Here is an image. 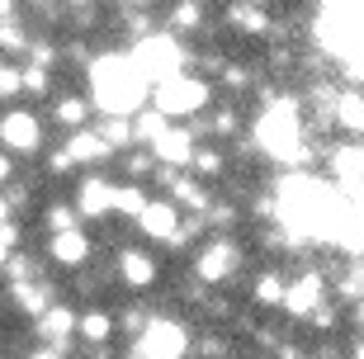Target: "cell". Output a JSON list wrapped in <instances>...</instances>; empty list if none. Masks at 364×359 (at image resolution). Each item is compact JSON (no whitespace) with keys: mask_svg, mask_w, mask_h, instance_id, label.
Listing matches in <instances>:
<instances>
[{"mask_svg":"<svg viewBox=\"0 0 364 359\" xmlns=\"http://www.w3.org/2000/svg\"><path fill=\"white\" fill-rule=\"evenodd\" d=\"M308 321H312V326H322V331H336V326H341V317H336V307H331V303H322Z\"/></svg>","mask_w":364,"mask_h":359,"instance_id":"36","label":"cell"},{"mask_svg":"<svg viewBox=\"0 0 364 359\" xmlns=\"http://www.w3.org/2000/svg\"><path fill=\"white\" fill-rule=\"evenodd\" d=\"M90 95H57L53 100V123L57 128H67V133H76V128H90Z\"/></svg>","mask_w":364,"mask_h":359,"instance_id":"19","label":"cell"},{"mask_svg":"<svg viewBox=\"0 0 364 359\" xmlns=\"http://www.w3.org/2000/svg\"><path fill=\"white\" fill-rule=\"evenodd\" d=\"M303 359H326V355H303Z\"/></svg>","mask_w":364,"mask_h":359,"instance_id":"46","label":"cell"},{"mask_svg":"<svg viewBox=\"0 0 364 359\" xmlns=\"http://www.w3.org/2000/svg\"><path fill=\"white\" fill-rule=\"evenodd\" d=\"M48 171H53V175H71V171H76V161H71L67 146H57L53 156H48Z\"/></svg>","mask_w":364,"mask_h":359,"instance_id":"37","label":"cell"},{"mask_svg":"<svg viewBox=\"0 0 364 359\" xmlns=\"http://www.w3.org/2000/svg\"><path fill=\"white\" fill-rule=\"evenodd\" d=\"M24 5H28V10H43V14H48V19H53V14H57V0H24Z\"/></svg>","mask_w":364,"mask_h":359,"instance_id":"40","label":"cell"},{"mask_svg":"<svg viewBox=\"0 0 364 359\" xmlns=\"http://www.w3.org/2000/svg\"><path fill=\"white\" fill-rule=\"evenodd\" d=\"M350 359H364V336H355V341H350Z\"/></svg>","mask_w":364,"mask_h":359,"instance_id":"44","label":"cell"},{"mask_svg":"<svg viewBox=\"0 0 364 359\" xmlns=\"http://www.w3.org/2000/svg\"><path fill=\"white\" fill-rule=\"evenodd\" d=\"M180 223H185L180 218V203H171V199H147V208L137 213V232L147 241H166V246L176 241Z\"/></svg>","mask_w":364,"mask_h":359,"instance_id":"12","label":"cell"},{"mask_svg":"<svg viewBox=\"0 0 364 359\" xmlns=\"http://www.w3.org/2000/svg\"><path fill=\"white\" fill-rule=\"evenodd\" d=\"M95 128H100V137H105L114 151H119V146H137V142H133V119H114V114H100V123H95Z\"/></svg>","mask_w":364,"mask_h":359,"instance_id":"27","label":"cell"},{"mask_svg":"<svg viewBox=\"0 0 364 359\" xmlns=\"http://www.w3.org/2000/svg\"><path fill=\"white\" fill-rule=\"evenodd\" d=\"M33 48V33H28L19 19H0V53L5 57H28Z\"/></svg>","mask_w":364,"mask_h":359,"instance_id":"25","label":"cell"},{"mask_svg":"<svg viewBox=\"0 0 364 359\" xmlns=\"http://www.w3.org/2000/svg\"><path fill=\"white\" fill-rule=\"evenodd\" d=\"M228 24L242 33V38H260V43H270L279 38V24H274V10L270 5H251V0H228Z\"/></svg>","mask_w":364,"mask_h":359,"instance_id":"10","label":"cell"},{"mask_svg":"<svg viewBox=\"0 0 364 359\" xmlns=\"http://www.w3.org/2000/svg\"><path fill=\"white\" fill-rule=\"evenodd\" d=\"M128 57H133V67L142 71L147 85H161V80L189 71V48H185V38L171 33V28H156V33H147V38H137L133 48H128Z\"/></svg>","mask_w":364,"mask_h":359,"instance_id":"3","label":"cell"},{"mask_svg":"<svg viewBox=\"0 0 364 359\" xmlns=\"http://www.w3.org/2000/svg\"><path fill=\"white\" fill-rule=\"evenodd\" d=\"M322 303H326V274L322 269H303V274H294L289 289H284V312H289V317L308 321Z\"/></svg>","mask_w":364,"mask_h":359,"instance_id":"8","label":"cell"},{"mask_svg":"<svg viewBox=\"0 0 364 359\" xmlns=\"http://www.w3.org/2000/svg\"><path fill=\"white\" fill-rule=\"evenodd\" d=\"M114 321H119V331L128 336V341H137L142 326L151 321V312H147V307H123V312H114Z\"/></svg>","mask_w":364,"mask_h":359,"instance_id":"34","label":"cell"},{"mask_svg":"<svg viewBox=\"0 0 364 359\" xmlns=\"http://www.w3.org/2000/svg\"><path fill=\"white\" fill-rule=\"evenodd\" d=\"M10 303L19 307L24 317L38 321L43 312L57 303V293H53V284H43V279H24V284H10Z\"/></svg>","mask_w":364,"mask_h":359,"instance_id":"18","label":"cell"},{"mask_svg":"<svg viewBox=\"0 0 364 359\" xmlns=\"http://www.w3.org/2000/svg\"><path fill=\"white\" fill-rule=\"evenodd\" d=\"M90 237H85V227H71V232H53L48 237V260H53L57 269H85L90 265Z\"/></svg>","mask_w":364,"mask_h":359,"instance_id":"11","label":"cell"},{"mask_svg":"<svg viewBox=\"0 0 364 359\" xmlns=\"http://www.w3.org/2000/svg\"><path fill=\"white\" fill-rule=\"evenodd\" d=\"M185 355H194V336H189L185 321L151 317L147 326H142V336L128 345L123 359H185Z\"/></svg>","mask_w":364,"mask_h":359,"instance_id":"5","label":"cell"},{"mask_svg":"<svg viewBox=\"0 0 364 359\" xmlns=\"http://www.w3.org/2000/svg\"><path fill=\"white\" fill-rule=\"evenodd\" d=\"M166 128H171V119H166L161 109L147 105V109H137V114H133V142H142V146H151Z\"/></svg>","mask_w":364,"mask_h":359,"instance_id":"24","label":"cell"},{"mask_svg":"<svg viewBox=\"0 0 364 359\" xmlns=\"http://www.w3.org/2000/svg\"><path fill=\"white\" fill-rule=\"evenodd\" d=\"M43 223H48V237H53V232H71V227H81V213H76V203H48Z\"/></svg>","mask_w":364,"mask_h":359,"instance_id":"30","label":"cell"},{"mask_svg":"<svg viewBox=\"0 0 364 359\" xmlns=\"http://www.w3.org/2000/svg\"><path fill=\"white\" fill-rule=\"evenodd\" d=\"M194 146H199V128H194V123H171L147 151L156 156V166H180V171H189Z\"/></svg>","mask_w":364,"mask_h":359,"instance_id":"9","label":"cell"},{"mask_svg":"<svg viewBox=\"0 0 364 359\" xmlns=\"http://www.w3.org/2000/svg\"><path fill=\"white\" fill-rule=\"evenodd\" d=\"M123 171L137 175V180H142V175H156V156H151V151H133V156H123Z\"/></svg>","mask_w":364,"mask_h":359,"instance_id":"35","label":"cell"},{"mask_svg":"<svg viewBox=\"0 0 364 359\" xmlns=\"http://www.w3.org/2000/svg\"><path fill=\"white\" fill-rule=\"evenodd\" d=\"M350 321H355V326L364 331V303H350Z\"/></svg>","mask_w":364,"mask_h":359,"instance_id":"43","label":"cell"},{"mask_svg":"<svg viewBox=\"0 0 364 359\" xmlns=\"http://www.w3.org/2000/svg\"><path fill=\"white\" fill-rule=\"evenodd\" d=\"M284 289H289V274L284 269H260L256 284H251V303L274 312V307H284Z\"/></svg>","mask_w":364,"mask_h":359,"instance_id":"21","label":"cell"},{"mask_svg":"<svg viewBox=\"0 0 364 359\" xmlns=\"http://www.w3.org/2000/svg\"><path fill=\"white\" fill-rule=\"evenodd\" d=\"M62 10H95V0H62Z\"/></svg>","mask_w":364,"mask_h":359,"instance_id":"42","label":"cell"},{"mask_svg":"<svg viewBox=\"0 0 364 359\" xmlns=\"http://www.w3.org/2000/svg\"><path fill=\"white\" fill-rule=\"evenodd\" d=\"M308 105L289 90H274L265 105H260L256 123H251V146L260 156L279 161V166H303L312 156L308 151Z\"/></svg>","mask_w":364,"mask_h":359,"instance_id":"1","label":"cell"},{"mask_svg":"<svg viewBox=\"0 0 364 359\" xmlns=\"http://www.w3.org/2000/svg\"><path fill=\"white\" fill-rule=\"evenodd\" d=\"M114 336H119V321L105 307H85L81 317H76V341H85V350H95V355H109Z\"/></svg>","mask_w":364,"mask_h":359,"instance_id":"13","label":"cell"},{"mask_svg":"<svg viewBox=\"0 0 364 359\" xmlns=\"http://www.w3.org/2000/svg\"><path fill=\"white\" fill-rule=\"evenodd\" d=\"M90 105L100 114H114V119H133L137 109H147L151 100V85L142 80V71L133 67L128 53H100L90 57Z\"/></svg>","mask_w":364,"mask_h":359,"instance_id":"2","label":"cell"},{"mask_svg":"<svg viewBox=\"0 0 364 359\" xmlns=\"http://www.w3.org/2000/svg\"><path fill=\"white\" fill-rule=\"evenodd\" d=\"M336 293L346 298V303H364V260H350V265L341 269Z\"/></svg>","mask_w":364,"mask_h":359,"instance_id":"28","label":"cell"},{"mask_svg":"<svg viewBox=\"0 0 364 359\" xmlns=\"http://www.w3.org/2000/svg\"><path fill=\"white\" fill-rule=\"evenodd\" d=\"M142 208H147V189H142V185H119V189H114V213H119V218L137 223Z\"/></svg>","mask_w":364,"mask_h":359,"instance_id":"26","label":"cell"},{"mask_svg":"<svg viewBox=\"0 0 364 359\" xmlns=\"http://www.w3.org/2000/svg\"><path fill=\"white\" fill-rule=\"evenodd\" d=\"M218 85H223V90H251V85H256V71L242 67V62H223V67H218Z\"/></svg>","mask_w":364,"mask_h":359,"instance_id":"29","label":"cell"},{"mask_svg":"<svg viewBox=\"0 0 364 359\" xmlns=\"http://www.w3.org/2000/svg\"><path fill=\"white\" fill-rule=\"evenodd\" d=\"M194 355H199V359H228L232 355V341L223 331H208V336L194 341Z\"/></svg>","mask_w":364,"mask_h":359,"instance_id":"32","label":"cell"},{"mask_svg":"<svg viewBox=\"0 0 364 359\" xmlns=\"http://www.w3.org/2000/svg\"><path fill=\"white\" fill-rule=\"evenodd\" d=\"M166 28H171L176 38H194V33L203 28V0H171Z\"/></svg>","mask_w":364,"mask_h":359,"instance_id":"20","label":"cell"},{"mask_svg":"<svg viewBox=\"0 0 364 359\" xmlns=\"http://www.w3.org/2000/svg\"><path fill=\"white\" fill-rule=\"evenodd\" d=\"M0 71H5V57H0Z\"/></svg>","mask_w":364,"mask_h":359,"instance_id":"47","label":"cell"},{"mask_svg":"<svg viewBox=\"0 0 364 359\" xmlns=\"http://www.w3.org/2000/svg\"><path fill=\"white\" fill-rule=\"evenodd\" d=\"M76 317H81V312L57 298V303L38 317V341H48V345H71V336H76Z\"/></svg>","mask_w":364,"mask_h":359,"instance_id":"16","label":"cell"},{"mask_svg":"<svg viewBox=\"0 0 364 359\" xmlns=\"http://www.w3.org/2000/svg\"><path fill=\"white\" fill-rule=\"evenodd\" d=\"M5 279H10V284L38 279V265H33V255H24V251H10V260H5Z\"/></svg>","mask_w":364,"mask_h":359,"instance_id":"33","label":"cell"},{"mask_svg":"<svg viewBox=\"0 0 364 359\" xmlns=\"http://www.w3.org/2000/svg\"><path fill=\"white\" fill-rule=\"evenodd\" d=\"M24 95H33V100H43V95H53V67L24 62Z\"/></svg>","mask_w":364,"mask_h":359,"instance_id":"31","label":"cell"},{"mask_svg":"<svg viewBox=\"0 0 364 359\" xmlns=\"http://www.w3.org/2000/svg\"><path fill=\"white\" fill-rule=\"evenodd\" d=\"M213 105V80L194 76V71H180V76L151 85V109H161L171 123H189L203 119V109Z\"/></svg>","mask_w":364,"mask_h":359,"instance_id":"4","label":"cell"},{"mask_svg":"<svg viewBox=\"0 0 364 359\" xmlns=\"http://www.w3.org/2000/svg\"><path fill=\"white\" fill-rule=\"evenodd\" d=\"M114 180L105 175H81V185H76V213L81 218H109L114 213Z\"/></svg>","mask_w":364,"mask_h":359,"instance_id":"14","label":"cell"},{"mask_svg":"<svg viewBox=\"0 0 364 359\" xmlns=\"http://www.w3.org/2000/svg\"><path fill=\"white\" fill-rule=\"evenodd\" d=\"M199 133H208V137H237L242 133V109L237 105H218L213 114H203V123H194Z\"/></svg>","mask_w":364,"mask_h":359,"instance_id":"22","label":"cell"},{"mask_svg":"<svg viewBox=\"0 0 364 359\" xmlns=\"http://www.w3.org/2000/svg\"><path fill=\"white\" fill-rule=\"evenodd\" d=\"M71 151V161H76V166H105L109 156H114V146L105 142V137H100V128H76V133L67 137V142H62Z\"/></svg>","mask_w":364,"mask_h":359,"instance_id":"17","label":"cell"},{"mask_svg":"<svg viewBox=\"0 0 364 359\" xmlns=\"http://www.w3.org/2000/svg\"><path fill=\"white\" fill-rule=\"evenodd\" d=\"M5 223H14V208H10V194L0 189V227H5Z\"/></svg>","mask_w":364,"mask_h":359,"instance_id":"41","label":"cell"},{"mask_svg":"<svg viewBox=\"0 0 364 359\" xmlns=\"http://www.w3.org/2000/svg\"><path fill=\"white\" fill-rule=\"evenodd\" d=\"M67 350H71V345H48V341H43V345L33 350L28 359H67Z\"/></svg>","mask_w":364,"mask_h":359,"instance_id":"38","label":"cell"},{"mask_svg":"<svg viewBox=\"0 0 364 359\" xmlns=\"http://www.w3.org/2000/svg\"><path fill=\"white\" fill-rule=\"evenodd\" d=\"M128 5H137V10H151V5H156V0H128Z\"/></svg>","mask_w":364,"mask_h":359,"instance_id":"45","label":"cell"},{"mask_svg":"<svg viewBox=\"0 0 364 359\" xmlns=\"http://www.w3.org/2000/svg\"><path fill=\"white\" fill-rule=\"evenodd\" d=\"M189 171L199 175V180H223V171H228V151L213 142L194 146V161H189Z\"/></svg>","mask_w":364,"mask_h":359,"instance_id":"23","label":"cell"},{"mask_svg":"<svg viewBox=\"0 0 364 359\" xmlns=\"http://www.w3.org/2000/svg\"><path fill=\"white\" fill-rule=\"evenodd\" d=\"M0 146L14 156H38L43 151V119L28 105H10L0 114Z\"/></svg>","mask_w":364,"mask_h":359,"instance_id":"7","label":"cell"},{"mask_svg":"<svg viewBox=\"0 0 364 359\" xmlns=\"http://www.w3.org/2000/svg\"><path fill=\"white\" fill-rule=\"evenodd\" d=\"M14 180V151H0V185Z\"/></svg>","mask_w":364,"mask_h":359,"instance_id":"39","label":"cell"},{"mask_svg":"<svg viewBox=\"0 0 364 359\" xmlns=\"http://www.w3.org/2000/svg\"><path fill=\"white\" fill-rule=\"evenodd\" d=\"M242 260H246L242 246H237L228 232H218V237H213V241H203L199 255H194V279L208 284V289H213V284H228L232 274L242 269Z\"/></svg>","mask_w":364,"mask_h":359,"instance_id":"6","label":"cell"},{"mask_svg":"<svg viewBox=\"0 0 364 359\" xmlns=\"http://www.w3.org/2000/svg\"><path fill=\"white\" fill-rule=\"evenodd\" d=\"M114 274H119L128 289H147V284H156V255L151 251H137V246H123L119 251V265H114Z\"/></svg>","mask_w":364,"mask_h":359,"instance_id":"15","label":"cell"}]
</instances>
